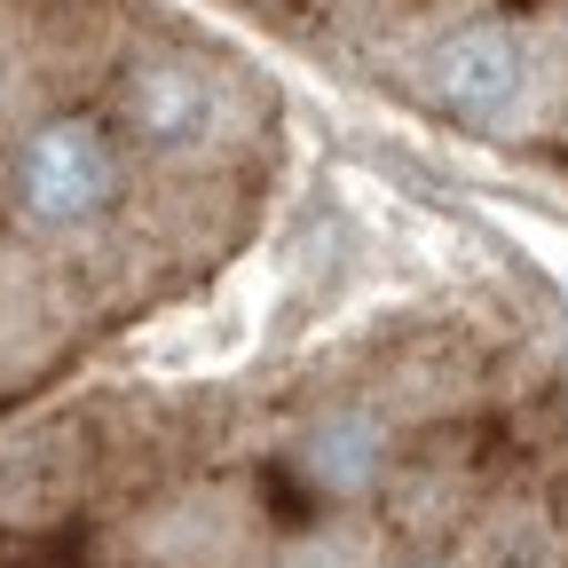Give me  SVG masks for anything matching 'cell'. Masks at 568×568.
Here are the masks:
<instances>
[{
	"mask_svg": "<svg viewBox=\"0 0 568 568\" xmlns=\"http://www.w3.org/2000/svg\"><path fill=\"white\" fill-rule=\"evenodd\" d=\"M119 166H111V142L80 119H55L24 142V159H17V190L24 205L40 213V222H88V213H103Z\"/></svg>",
	"mask_w": 568,
	"mask_h": 568,
	"instance_id": "1",
	"label": "cell"
},
{
	"mask_svg": "<svg viewBox=\"0 0 568 568\" xmlns=\"http://www.w3.org/2000/svg\"><path fill=\"white\" fill-rule=\"evenodd\" d=\"M521 80H529V55L514 32H497V24H474V32H450L435 48V95L474 119V126H497L514 103H521Z\"/></svg>",
	"mask_w": 568,
	"mask_h": 568,
	"instance_id": "2",
	"label": "cell"
},
{
	"mask_svg": "<svg viewBox=\"0 0 568 568\" xmlns=\"http://www.w3.org/2000/svg\"><path fill=\"white\" fill-rule=\"evenodd\" d=\"M126 111H134V126L151 134L159 151H190V142L205 134V119H213V95H205V80H197V71L159 63V71H142V80H134Z\"/></svg>",
	"mask_w": 568,
	"mask_h": 568,
	"instance_id": "3",
	"label": "cell"
},
{
	"mask_svg": "<svg viewBox=\"0 0 568 568\" xmlns=\"http://www.w3.org/2000/svg\"><path fill=\"white\" fill-rule=\"evenodd\" d=\"M379 426L364 418V410H332L316 435H308V450H301V466H308V481L316 489H332V497H355L372 474H379Z\"/></svg>",
	"mask_w": 568,
	"mask_h": 568,
	"instance_id": "4",
	"label": "cell"
},
{
	"mask_svg": "<svg viewBox=\"0 0 568 568\" xmlns=\"http://www.w3.org/2000/svg\"><path fill=\"white\" fill-rule=\"evenodd\" d=\"M560 284H568V261H560Z\"/></svg>",
	"mask_w": 568,
	"mask_h": 568,
	"instance_id": "5",
	"label": "cell"
}]
</instances>
